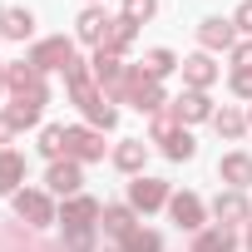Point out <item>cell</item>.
<instances>
[{
	"label": "cell",
	"mask_w": 252,
	"mask_h": 252,
	"mask_svg": "<svg viewBox=\"0 0 252 252\" xmlns=\"http://www.w3.org/2000/svg\"><path fill=\"white\" fill-rule=\"evenodd\" d=\"M64 74H69V84H74V104H79V109L89 114V124H104V129H114V104H109V99H104V94H99V89L89 84L84 64L74 60V64H69Z\"/></svg>",
	"instance_id": "cell-1"
},
{
	"label": "cell",
	"mask_w": 252,
	"mask_h": 252,
	"mask_svg": "<svg viewBox=\"0 0 252 252\" xmlns=\"http://www.w3.org/2000/svg\"><path fill=\"white\" fill-rule=\"evenodd\" d=\"M119 94H129V104L144 109V114H158V109H163V89H158V79H149L144 69H129V74H124V89H119Z\"/></svg>",
	"instance_id": "cell-2"
},
{
	"label": "cell",
	"mask_w": 252,
	"mask_h": 252,
	"mask_svg": "<svg viewBox=\"0 0 252 252\" xmlns=\"http://www.w3.org/2000/svg\"><path fill=\"white\" fill-rule=\"evenodd\" d=\"M5 84L15 89L20 104H45V99H50V94H45V79H40L35 64H10V69H5Z\"/></svg>",
	"instance_id": "cell-3"
},
{
	"label": "cell",
	"mask_w": 252,
	"mask_h": 252,
	"mask_svg": "<svg viewBox=\"0 0 252 252\" xmlns=\"http://www.w3.org/2000/svg\"><path fill=\"white\" fill-rule=\"evenodd\" d=\"M154 139L163 144L168 158H193V149H198V144L188 139V129H173V114H158V119H154Z\"/></svg>",
	"instance_id": "cell-4"
},
{
	"label": "cell",
	"mask_w": 252,
	"mask_h": 252,
	"mask_svg": "<svg viewBox=\"0 0 252 252\" xmlns=\"http://www.w3.org/2000/svg\"><path fill=\"white\" fill-rule=\"evenodd\" d=\"M30 64L45 74V69H69L74 64V45L60 35V40H45V45H35V55H30Z\"/></svg>",
	"instance_id": "cell-5"
},
{
	"label": "cell",
	"mask_w": 252,
	"mask_h": 252,
	"mask_svg": "<svg viewBox=\"0 0 252 252\" xmlns=\"http://www.w3.org/2000/svg\"><path fill=\"white\" fill-rule=\"evenodd\" d=\"M64 154H74V158H104V139L94 129H64Z\"/></svg>",
	"instance_id": "cell-6"
},
{
	"label": "cell",
	"mask_w": 252,
	"mask_h": 252,
	"mask_svg": "<svg viewBox=\"0 0 252 252\" xmlns=\"http://www.w3.org/2000/svg\"><path fill=\"white\" fill-rule=\"evenodd\" d=\"M45 183H50V193H60V198H79V183H84V178H79V163L64 158V163H50V178H45Z\"/></svg>",
	"instance_id": "cell-7"
},
{
	"label": "cell",
	"mask_w": 252,
	"mask_h": 252,
	"mask_svg": "<svg viewBox=\"0 0 252 252\" xmlns=\"http://www.w3.org/2000/svg\"><path fill=\"white\" fill-rule=\"evenodd\" d=\"M15 218H25V222H35V227L55 222V213H50V198H45V193H15Z\"/></svg>",
	"instance_id": "cell-8"
},
{
	"label": "cell",
	"mask_w": 252,
	"mask_h": 252,
	"mask_svg": "<svg viewBox=\"0 0 252 252\" xmlns=\"http://www.w3.org/2000/svg\"><path fill=\"white\" fill-rule=\"evenodd\" d=\"M109 35H114V20L104 15V10H84L79 15V40H89V45H109Z\"/></svg>",
	"instance_id": "cell-9"
},
{
	"label": "cell",
	"mask_w": 252,
	"mask_h": 252,
	"mask_svg": "<svg viewBox=\"0 0 252 252\" xmlns=\"http://www.w3.org/2000/svg\"><path fill=\"white\" fill-rule=\"evenodd\" d=\"M124 74H129V69L119 64V55H109V50L94 55V79H99L104 89H124Z\"/></svg>",
	"instance_id": "cell-10"
},
{
	"label": "cell",
	"mask_w": 252,
	"mask_h": 252,
	"mask_svg": "<svg viewBox=\"0 0 252 252\" xmlns=\"http://www.w3.org/2000/svg\"><path fill=\"white\" fill-rule=\"evenodd\" d=\"M129 198H134V208L149 213V208H163V203H168V188H163L158 178H139V183L129 188Z\"/></svg>",
	"instance_id": "cell-11"
},
{
	"label": "cell",
	"mask_w": 252,
	"mask_h": 252,
	"mask_svg": "<svg viewBox=\"0 0 252 252\" xmlns=\"http://www.w3.org/2000/svg\"><path fill=\"white\" fill-rule=\"evenodd\" d=\"M168 208H173V222H178V227H203V203H198L193 193H173Z\"/></svg>",
	"instance_id": "cell-12"
},
{
	"label": "cell",
	"mask_w": 252,
	"mask_h": 252,
	"mask_svg": "<svg viewBox=\"0 0 252 252\" xmlns=\"http://www.w3.org/2000/svg\"><path fill=\"white\" fill-rule=\"evenodd\" d=\"M168 114H173L178 124H193V119H208V114H213V104H208V99H203V94L193 89V94L173 99V109H168Z\"/></svg>",
	"instance_id": "cell-13"
},
{
	"label": "cell",
	"mask_w": 252,
	"mask_h": 252,
	"mask_svg": "<svg viewBox=\"0 0 252 252\" xmlns=\"http://www.w3.org/2000/svg\"><path fill=\"white\" fill-rule=\"evenodd\" d=\"M232 30H237L232 20H203V25H198V40H203L208 50H227V45H232Z\"/></svg>",
	"instance_id": "cell-14"
},
{
	"label": "cell",
	"mask_w": 252,
	"mask_h": 252,
	"mask_svg": "<svg viewBox=\"0 0 252 252\" xmlns=\"http://www.w3.org/2000/svg\"><path fill=\"white\" fill-rule=\"evenodd\" d=\"M94 218H99V203L94 198H69V208H64V227L74 232V227H94Z\"/></svg>",
	"instance_id": "cell-15"
},
{
	"label": "cell",
	"mask_w": 252,
	"mask_h": 252,
	"mask_svg": "<svg viewBox=\"0 0 252 252\" xmlns=\"http://www.w3.org/2000/svg\"><path fill=\"white\" fill-rule=\"evenodd\" d=\"M218 173H222L232 188H247V183H252V158H247V154H227V158L218 163Z\"/></svg>",
	"instance_id": "cell-16"
},
{
	"label": "cell",
	"mask_w": 252,
	"mask_h": 252,
	"mask_svg": "<svg viewBox=\"0 0 252 252\" xmlns=\"http://www.w3.org/2000/svg\"><path fill=\"white\" fill-rule=\"evenodd\" d=\"M237 247V237H232V227H208V232H198V242H193V252H232Z\"/></svg>",
	"instance_id": "cell-17"
},
{
	"label": "cell",
	"mask_w": 252,
	"mask_h": 252,
	"mask_svg": "<svg viewBox=\"0 0 252 252\" xmlns=\"http://www.w3.org/2000/svg\"><path fill=\"white\" fill-rule=\"evenodd\" d=\"M183 79H188L193 89H203V84L218 79V64H213L208 55H193V60H183Z\"/></svg>",
	"instance_id": "cell-18"
},
{
	"label": "cell",
	"mask_w": 252,
	"mask_h": 252,
	"mask_svg": "<svg viewBox=\"0 0 252 252\" xmlns=\"http://www.w3.org/2000/svg\"><path fill=\"white\" fill-rule=\"evenodd\" d=\"M144 154H149V144H144V139H124V144L114 149V163L134 173V168H144Z\"/></svg>",
	"instance_id": "cell-19"
},
{
	"label": "cell",
	"mask_w": 252,
	"mask_h": 252,
	"mask_svg": "<svg viewBox=\"0 0 252 252\" xmlns=\"http://www.w3.org/2000/svg\"><path fill=\"white\" fill-rule=\"evenodd\" d=\"M30 30H35V15H30V10H5V15H0V35L25 40Z\"/></svg>",
	"instance_id": "cell-20"
},
{
	"label": "cell",
	"mask_w": 252,
	"mask_h": 252,
	"mask_svg": "<svg viewBox=\"0 0 252 252\" xmlns=\"http://www.w3.org/2000/svg\"><path fill=\"white\" fill-rule=\"evenodd\" d=\"M20 178H25V158L20 154H0V193H15Z\"/></svg>",
	"instance_id": "cell-21"
},
{
	"label": "cell",
	"mask_w": 252,
	"mask_h": 252,
	"mask_svg": "<svg viewBox=\"0 0 252 252\" xmlns=\"http://www.w3.org/2000/svg\"><path fill=\"white\" fill-rule=\"evenodd\" d=\"M104 232L129 237V232H134V208H104Z\"/></svg>",
	"instance_id": "cell-22"
},
{
	"label": "cell",
	"mask_w": 252,
	"mask_h": 252,
	"mask_svg": "<svg viewBox=\"0 0 252 252\" xmlns=\"http://www.w3.org/2000/svg\"><path fill=\"white\" fill-rule=\"evenodd\" d=\"M173 64H178V60H173L168 50H149V55H144V74H149V79H163Z\"/></svg>",
	"instance_id": "cell-23"
},
{
	"label": "cell",
	"mask_w": 252,
	"mask_h": 252,
	"mask_svg": "<svg viewBox=\"0 0 252 252\" xmlns=\"http://www.w3.org/2000/svg\"><path fill=\"white\" fill-rule=\"evenodd\" d=\"M218 218H222V227H227V222H242V218H247V203H242L237 193H227V198H218Z\"/></svg>",
	"instance_id": "cell-24"
},
{
	"label": "cell",
	"mask_w": 252,
	"mask_h": 252,
	"mask_svg": "<svg viewBox=\"0 0 252 252\" xmlns=\"http://www.w3.org/2000/svg\"><path fill=\"white\" fill-rule=\"evenodd\" d=\"M124 252H158V232H144V227H134L129 237H124Z\"/></svg>",
	"instance_id": "cell-25"
},
{
	"label": "cell",
	"mask_w": 252,
	"mask_h": 252,
	"mask_svg": "<svg viewBox=\"0 0 252 252\" xmlns=\"http://www.w3.org/2000/svg\"><path fill=\"white\" fill-rule=\"evenodd\" d=\"M129 45H134V25H129V20H114V35H109V45H104V50H109V55H119V50H129Z\"/></svg>",
	"instance_id": "cell-26"
},
{
	"label": "cell",
	"mask_w": 252,
	"mask_h": 252,
	"mask_svg": "<svg viewBox=\"0 0 252 252\" xmlns=\"http://www.w3.org/2000/svg\"><path fill=\"white\" fill-rule=\"evenodd\" d=\"M213 124H218V134H227V139H237V134H242V124H247V119H242L237 109H222V114H213Z\"/></svg>",
	"instance_id": "cell-27"
},
{
	"label": "cell",
	"mask_w": 252,
	"mask_h": 252,
	"mask_svg": "<svg viewBox=\"0 0 252 252\" xmlns=\"http://www.w3.org/2000/svg\"><path fill=\"white\" fill-rule=\"evenodd\" d=\"M40 149H45L50 158H60V154H64V129H60V124H50V129L40 134Z\"/></svg>",
	"instance_id": "cell-28"
},
{
	"label": "cell",
	"mask_w": 252,
	"mask_h": 252,
	"mask_svg": "<svg viewBox=\"0 0 252 252\" xmlns=\"http://www.w3.org/2000/svg\"><path fill=\"white\" fill-rule=\"evenodd\" d=\"M154 15V0H124V20H129V25H144Z\"/></svg>",
	"instance_id": "cell-29"
},
{
	"label": "cell",
	"mask_w": 252,
	"mask_h": 252,
	"mask_svg": "<svg viewBox=\"0 0 252 252\" xmlns=\"http://www.w3.org/2000/svg\"><path fill=\"white\" fill-rule=\"evenodd\" d=\"M10 119H15V129H25V124L40 119V104H20V99H15V104H10Z\"/></svg>",
	"instance_id": "cell-30"
},
{
	"label": "cell",
	"mask_w": 252,
	"mask_h": 252,
	"mask_svg": "<svg viewBox=\"0 0 252 252\" xmlns=\"http://www.w3.org/2000/svg\"><path fill=\"white\" fill-rule=\"evenodd\" d=\"M69 252H94V232L89 227H74L69 232Z\"/></svg>",
	"instance_id": "cell-31"
},
{
	"label": "cell",
	"mask_w": 252,
	"mask_h": 252,
	"mask_svg": "<svg viewBox=\"0 0 252 252\" xmlns=\"http://www.w3.org/2000/svg\"><path fill=\"white\" fill-rule=\"evenodd\" d=\"M232 69H237V74H252V40L232 50Z\"/></svg>",
	"instance_id": "cell-32"
},
{
	"label": "cell",
	"mask_w": 252,
	"mask_h": 252,
	"mask_svg": "<svg viewBox=\"0 0 252 252\" xmlns=\"http://www.w3.org/2000/svg\"><path fill=\"white\" fill-rule=\"evenodd\" d=\"M232 25H237L242 35H252V0H242V5H237V15H232Z\"/></svg>",
	"instance_id": "cell-33"
},
{
	"label": "cell",
	"mask_w": 252,
	"mask_h": 252,
	"mask_svg": "<svg viewBox=\"0 0 252 252\" xmlns=\"http://www.w3.org/2000/svg\"><path fill=\"white\" fill-rule=\"evenodd\" d=\"M232 94H242V99H252V74H232Z\"/></svg>",
	"instance_id": "cell-34"
},
{
	"label": "cell",
	"mask_w": 252,
	"mask_h": 252,
	"mask_svg": "<svg viewBox=\"0 0 252 252\" xmlns=\"http://www.w3.org/2000/svg\"><path fill=\"white\" fill-rule=\"evenodd\" d=\"M10 134H15V119H10V114H0V144H5Z\"/></svg>",
	"instance_id": "cell-35"
},
{
	"label": "cell",
	"mask_w": 252,
	"mask_h": 252,
	"mask_svg": "<svg viewBox=\"0 0 252 252\" xmlns=\"http://www.w3.org/2000/svg\"><path fill=\"white\" fill-rule=\"evenodd\" d=\"M247 247H252V222H247Z\"/></svg>",
	"instance_id": "cell-36"
},
{
	"label": "cell",
	"mask_w": 252,
	"mask_h": 252,
	"mask_svg": "<svg viewBox=\"0 0 252 252\" xmlns=\"http://www.w3.org/2000/svg\"><path fill=\"white\" fill-rule=\"evenodd\" d=\"M0 89H5V69H0Z\"/></svg>",
	"instance_id": "cell-37"
}]
</instances>
